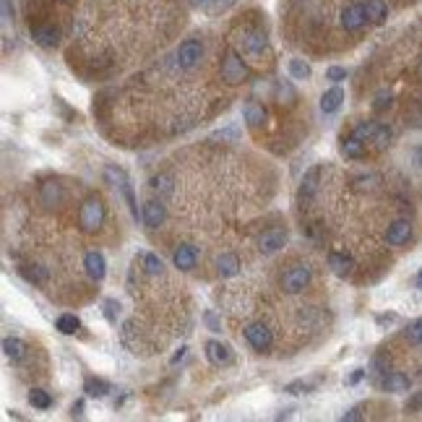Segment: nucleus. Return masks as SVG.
Masks as SVG:
<instances>
[{"label":"nucleus","instance_id":"obj_1","mask_svg":"<svg viewBox=\"0 0 422 422\" xmlns=\"http://www.w3.org/2000/svg\"><path fill=\"white\" fill-rule=\"evenodd\" d=\"M105 180L113 185L118 193L123 196V201L128 204L130 214H133V219H138V204H136V193H133V185H130V177L125 175V170L123 167H115V165H107L105 167Z\"/></svg>","mask_w":422,"mask_h":422},{"label":"nucleus","instance_id":"obj_2","mask_svg":"<svg viewBox=\"0 0 422 422\" xmlns=\"http://www.w3.org/2000/svg\"><path fill=\"white\" fill-rule=\"evenodd\" d=\"M232 45L237 53L250 55V58H261L269 50V39L261 29H240L235 34Z\"/></svg>","mask_w":422,"mask_h":422},{"label":"nucleus","instance_id":"obj_3","mask_svg":"<svg viewBox=\"0 0 422 422\" xmlns=\"http://www.w3.org/2000/svg\"><path fill=\"white\" fill-rule=\"evenodd\" d=\"M219 73H222V81L235 86V83H242L250 78V68L245 66V61L240 58L237 50H227L222 55V63H219Z\"/></svg>","mask_w":422,"mask_h":422},{"label":"nucleus","instance_id":"obj_4","mask_svg":"<svg viewBox=\"0 0 422 422\" xmlns=\"http://www.w3.org/2000/svg\"><path fill=\"white\" fill-rule=\"evenodd\" d=\"M102 222H105V204H102L99 196H89L81 204V209H78V227H81V232L86 235L97 232L99 227H102Z\"/></svg>","mask_w":422,"mask_h":422},{"label":"nucleus","instance_id":"obj_5","mask_svg":"<svg viewBox=\"0 0 422 422\" xmlns=\"http://www.w3.org/2000/svg\"><path fill=\"white\" fill-rule=\"evenodd\" d=\"M201 58H204V42L201 39H185L175 50V66L180 71L196 68L198 63H201Z\"/></svg>","mask_w":422,"mask_h":422},{"label":"nucleus","instance_id":"obj_6","mask_svg":"<svg viewBox=\"0 0 422 422\" xmlns=\"http://www.w3.org/2000/svg\"><path fill=\"white\" fill-rule=\"evenodd\" d=\"M310 266H305V264H297V266H292V269H287L284 274H282V292H287V294H300L305 287L310 284Z\"/></svg>","mask_w":422,"mask_h":422},{"label":"nucleus","instance_id":"obj_7","mask_svg":"<svg viewBox=\"0 0 422 422\" xmlns=\"http://www.w3.org/2000/svg\"><path fill=\"white\" fill-rule=\"evenodd\" d=\"M339 24L341 29L347 31H362L368 26V14H365V3H349V6L341 8L339 14Z\"/></svg>","mask_w":422,"mask_h":422},{"label":"nucleus","instance_id":"obj_8","mask_svg":"<svg viewBox=\"0 0 422 422\" xmlns=\"http://www.w3.org/2000/svg\"><path fill=\"white\" fill-rule=\"evenodd\" d=\"M242 334H245V341H248L256 352H266V349H272L274 334L266 324H248Z\"/></svg>","mask_w":422,"mask_h":422},{"label":"nucleus","instance_id":"obj_9","mask_svg":"<svg viewBox=\"0 0 422 422\" xmlns=\"http://www.w3.org/2000/svg\"><path fill=\"white\" fill-rule=\"evenodd\" d=\"M287 240H289V235H287L284 227H272V230H266V232L258 237V250H261L264 256H272V253H279V250L284 248Z\"/></svg>","mask_w":422,"mask_h":422},{"label":"nucleus","instance_id":"obj_10","mask_svg":"<svg viewBox=\"0 0 422 422\" xmlns=\"http://www.w3.org/2000/svg\"><path fill=\"white\" fill-rule=\"evenodd\" d=\"M141 219H143V225L149 227V230H159V227L165 225V219H167V206L162 198H149L146 204H143L141 209Z\"/></svg>","mask_w":422,"mask_h":422},{"label":"nucleus","instance_id":"obj_11","mask_svg":"<svg viewBox=\"0 0 422 422\" xmlns=\"http://www.w3.org/2000/svg\"><path fill=\"white\" fill-rule=\"evenodd\" d=\"M412 240V222L409 219H393L388 230H386V242L393 245V248H401Z\"/></svg>","mask_w":422,"mask_h":422},{"label":"nucleus","instance_id":"obj_12","mask_svg":"<svg viewBox=\"0 0 422 422\" xmlns=\"http://www.w3.org/2000/svg\"><path fill=\"white\" fill-rule=\"evenodd\" d=\"M378 386L386 393H407L412 388V378L399 373V370H386L384 376H381V381H378Z\"/></svg>","mask_w":422,"mask_h":422},{"label":"nucleus","instance_id":"obj_13","mask_svg":"<svg viewBox=\"0 0 422 422\" xmlns=\"http://www.w3.org/2000/svg\"><path fill=\"white\" fill-rule=\"evenodd\" d=\"M31 37H34V42L39 47H45V50H53V47L61 45V29L55 24H37V26H31Z\"/></svg>","mask_w":422,"mask_h":422},{"label":"nucleus","instance_id":"obj_14","mask_svg":"<svg viewBox=\"0 0 422 422\" xmlns=\"http://www.w3.org/2000/svg\"><path fill=\"white\" fill-rule=\"evenodd\" d=\"M198 264V248L196 245H177L173 250V266L175 269H180V272H193Z\"/></svg>","mask_w":422,"mask_h":422},{"label":"nucleus","instance_id":"obj_15","mask_svg":"<svg viewBox=\"0 0 422 422\" xmlns=\"http://www.w3.org/2000/svg\"><path fill=\"white\" fill-rule=\"evenodd\" d=\"M83 272L86 277L94 282H102L107 277V261L105 256L99 253V250H89L86 256H83Z\"/></svg>","mask_w":422,"mask_h":422},{"label":"nucleus","instance_id":"obj_16","mask_svg":"<svg viewBox=\"0 0 422 422\" xmlns=\"http://www.w3.org/2000/svg\"><path fill=\"white\" fill-rule=\"evenodd\" d=\"M362 3H365V14H368V21L373 24V26L386 24V19L391 16L388 0H362Z\"/></svg>","mask_w":422,"mask_h":422},{"label":"nucleus","instance_id":"obj_17","mask_svg":"<svg viewBox=\"0 0 422 422\" xmlns=\"http://www.w3.org/2000/svg\"><path fill=\"white\" fill-rule=\"evenodd\" d=\"M206 360L211 362V365H217V368H222V365H230L232 362V349L227 347V344H222V341H206Z\"/></svg>","mask_w":422,"mask_h":422},{"label":"nucleus","instance_id":"obj_18","mask_svg":"<svg viewBox=\"0 0 422 422\" xmlns=\"http://www.w3.org/2000/svg\"><path fill=\"white\" fill-rule=\"evenodd\" d=\"M266 118H269V113H266V107L261 105V102H256V99L245 102V107H242V120L248 123L250 128H261V125H266Z\"/></svg>","mask_w":422,"mask_h":422},{"label":"nucleus","instance_id":"obj_19","mask_svg":"<svg viewBox=\"0 0 422 422\" xmlns=\"http://www.w3.org/2000/svg\"><path fill=\"white\" fill-rule=\"evenodd\" d=\"M321 175H324V167L316 165V167H310L308 173H305V177H302L300 182V198H313L318 193V188H321Z\"/></svg>","mask_w":422,"mask_h":422},{"label":"nucleus","instance_id":"obj_20","mask_svg":"<svg viewBox=\"0 0 422 422\" xmlns=\"http://www.w3.org/2000/svg\"><path fill=\"white\" fill-rule=\"evenodd\" d=\"M329 269H331L339 279H347L349 274L354 272V258L352 256H347V253H329Z\"/></svg>","mask_w":422,"mask_h":422},{"label":"nucleus","instance_id":"obj_21","mask_svg":"<svg viewBox=\"0 0 422 422\" xmlns=\"http://www.w3.org/2000/svg\"><path fill=\"white\" fill-rule=\"evenodd\" d=\"M274 99L279 102L282 107H294L297 105V89L292 86L289 78H279L274 83Z\"/></svg>","mask_w":422,"mask_h":422},{"label":"nucleus","instance_id":"obj_22","mask_svg":"<svg viewBox=\"0 0 422 422\" xmlns=\"http://www.w3.org/2000/svg\"><path fill=\"white\" fill-rule=\"evenodd\" d=\"M217 274L222 277V279H232V277H237L240 274V258L235 256V253H222V256H217Z\"/></svg>","mask_w":422,"mask_h":422},{"label":"nucleus","instance_id":"obj_23","mask_svg":"<svg viewBox=\"0 0 422 422\" xmlns=\"http://www.w3.org/2000/svg\"><path fill=\"white\" fill-rule=\"evenodd\" d=\"M339 149L347 159H365L368 157V143L362 141V138H357L354 133H349L347 138H341Z\"/></svg>","mask_w":422,"mask_h":422},{"label":"nucleus","instance_id":"obj_24","mask_svg":"<svg viewBox=\"0 0 422 422\" xmlns=\"http://www.w3.org/2000/svg\"><path fill=\"white\" fill-rule=\"evenodd\" d=\"M39 198H42V204H45L47 209H53V206H58V204L63 201L61 182H55V180L42 182V188H39Z\"/></svg>","mask_w":422,"mask_h":422},{"label":"nucleus","instance_id":"obj_25","mask_svg":"<svg viewBox=\"0 0 422 422\" xmlns=\"http://www.w3.org/2000/svg\"><path fill=\"white\" fill-rule=\"evenodd\" d=\"M341 102H344V91H341V86H334V89L324 91V97H321V113L331 115L336 113L341 107Z\"/></svg>","mask_w":422,"mask_h":422},{"label":"nucleus","instance_id":"obj_26","mask_svg":"<svg viewBox=\"0 0 422 422\" xmlns=\"http://www.w3.org/2000/svg\"><path fill=\"white\" fill-rule=\"evenodd\" d=\"M151 190L157 193L162 201H167V198H173V193H175V182H173V175H154L151 177Z\"/></svg>","mask_w":422,"mask_h":422},{"label":"nucleus","instance_id":"obj_27","mask_svg":"<svg viewBox=\"0 0 422 422\" xmlns=\"http://www.w3.org/2000/svg\"><path fill=\"white\" fill-rule=\"evenodd\" d=\"M21 277L29 282V284H37V287H42V284H47V282H50V272H47L45 266H39V264L21 266Z\"/></svg>","mask_w":422,"mask_h":422},{"label":"nucleus","instance_id":"obj_28","mask_svg":"<svg viewBox=\"0 0 422 422\" xmlns=\"http://www.w3.org/2000/svg\"><path fill=\"white\" fill-rule=\"evenodd\" d=\"M193 6L201 8V11L209 16H217V14L230 11L232 6H237V0H193Z\"/></svg>","mask_w":422,"mask_h":422},{"label":"nucleus","instance_id":"obj_29","mask_svg":"<svg viewBox=\"0 0 422 422\" xmlns=\"http://www.w3.org/2000/svg\"><path fill=\"white\" fill-rule=\"evenodd\" d=\"M83 391H86V396H91V399H102V396H107V391H110V384H107L105 378H86L83 381Z\"/></svg>","mask_w":422,"mask_h":422},{"label":"nucleus","instance_id":"obj_30","mask_svg":"<svg viewBox=\"0 0 422 422\" xmlns=\"http://www.w3.org/2000/svg\"><path fill=\"white\" fill-rule=\"evenodd\" d=\"M391 138H393V130L388 128V125H384V123H378L376 133H373V141H370V146L376 151H384L391 146Z\"/></svg>","mask_w":422,"mask_h":422},{"label":"nucleus","instance_id":"obj_31","mask_svg":"<svg viewBox=\"0 0 422 422\" xmlns=\"http://www.w3.org/2000/svg\"><path fill=\"white\" fill-rule=\"evenodd\" d=\"M3 352H6V357L19 362L24 354H26V344H24L19 336H6V339H3Z\"/></svg>","mask_w":422,"mask_h":422},{"label":"nucleus","instance_id":"obj_32","mask_svg":"<svg viewBox=\"0 0 422 422\" xmlns=\"http://www.w3.org/2000/svg\"><path fill=\"white\" fill-rule=\"evenodd\" d=\"M138 261L143 264V272L149 274V277H159V274L165 272V264H162V258L157 253H141Z\"/></svg>","mask_w":422,"mask_h":422},{"label":"nucleus","instance_id":"obj_33","mask_svg":"<svg viewBox=\"0 0 422 422\" xmlns=\"http://www.w3.org/2000/svg\"><path fill=\"white\" fill-rule=\"evenodd\" d=\"M287 68H289V78H294V81H308L310 73H313V71H310V66L302 61V58H292Z\"/></svg>","mask_w":422,"mask_h":422},{"label":"nucleus","instance_id":"obj_34","mask_svg":"<svg viewBox=\"0 0 422 422\" xmlns=\"http://www.w3.org/2000/svg\"><path fill=\"white\" fill-rule=\"evenodd\" d=\"M55 329L61 334H76L81 329V321H78V316H73V313H63V316H58V321H55Z\"/></svg>","mask_w":422,"mask_h":422},{"label":"nucleus","instance_id":"obj_35","mask_svg":"<svg viewBox=\"0 0 422 422\" xmlns=\"http://www.w3.org/2000/svg\"><path fill=\"white\" fill-rule=\"evenodd\" d=\"M29 404L34 409H42V412H45V409L53 407V396L47 391H42V388H34V391H29Z\"/></svg>","mask_w":422,"mask_h":422},{"label":"nucleus","instance_id":"obj_36","mask_svg":"<svg viewBox=\"0 0 422 422\" xmlns=\"http://www.w3.org/2000/svg\"><path fill=\"white\" fill-rule=\"evenodd\" d=\"M404 336H407L409 344H415V347H422V318L412 321V324L404 329Z\"/></svg>","mask_w":422,"mask_h":422},{"label":"nucleus","instance_id":"obj_37","mask_svg":"<svg viewBox=\"0 0 422 422\" xmlns=\"http://www.w3.org/2000/svg\"><path fill=\"white\" fill-rule=\"evenodd\" d=\"M376 128H378L376 120H365V123H360V125H354L352 133L357 138H362L365 143H370V141H373V133H376Z\"/></svg>","mask_w":422,"mask_h":422},{"label":"nucleus","instance_id":"obj_38","mask_svg":"<svg viewBox=\"0 0 422 422\" xmlns=\"http://www.w3.org/2000/svg\"><path fill=\"white\" fill-rule=\"evenodd\" d=\"M316 384H318V378L316 381H292V384L284 386V391L287 393H310L313 388H316Z\"/></svg>","mask_w":422,"mask_h":422},{"label":"nucleus","instance_id":"obj_39","mask_svg":"<svg viewBox=\"0 0 422 422\" xmlns=\"http://www.w3.org/2000/svg\"><path fill=\"white\" fill-rule=\"evenodd\" d=\"M391 105H393V94H391V91H378L376 99H373V110H376V113H386V110H388Z\"/></svg>","mask_w":422,"mask_h":422},{"label":"nucleus","instance_id":"obj_40","mask_svg":"<svg viewBox=\"0 0 422 422\" xmlns=\"http://www.w3.org/2000/svg\"><path fill=\"white\" fill-rule=\"evenodd\" d=\"M105 318L110 324H118V316H120V302L118 300H105V308H102Z\"/></svg>","mask_w":422,"mask_h":422},{"label":"nucleus","instance_id":"obj_41","mask_svg":"<svg viewBox=\"0 0 422 422\" xmlns=\"http://www.w3.org/2000/svg\"><path fill=\"white\" fill-rule=\"evenodd\" d=\"M378 177L376 175H360V177H354V188L357 190H373L376 188Z\"/></svg>","mask_w":422,"mask_h":422},{"label":"nucleus","instance_id":"obj_42","mask_svg":"<svg viewBox=\"0 0 422 422\" xmlns=\"http://www.w3.org/2000/svg\"><path fill=\"white\" fill-rule=\"evenodd\" d=\"M204 324H206V329H209V331H222V321H219L217 318V313H214V310H206L204 313Z\"/></svg>","mask_w":422,"mask_h":422},{"label":"nucleus","instance_id":"obj_43","mask_svg":"<svg viewBox=\"0 0 422 422\" xmlns=\"http://www.w3.org/2000/svg\"><path fill=\"white\" fill-rule=\"evenodd\" d=\"M326 78L334 81V83L344 81V78H347V68H341V66H331V68L326 71Z\"/></svg>","mask_w":422,"mask_h":422},{"label":"nucleus","instance_id":"obj_44","mask_svg":"<svg viewBox=\"0 0 422 422\" xmlns=\"http://www.w3.org/2000/svg\"><path fill=\"white\" fill-rule=\"evenodd\" d=\"M0 6H3V24H11L14 21V3L11 0H0Z\"/></svg>","mask_w":422,"mask_h":422},{"label":"nucleus","instance_id":"obj_45","mask_svg":"<svg viewBox=\"0 0 422 422\" xmlns=\"http://www.w3.org/2000/svg\"><path fill=\"white\" fill-rule=\"evenodd\" d=\"M396 321H399V316H396V313H381V316L376 318L378 326H388V324H396Z\"/></svg>","mask_w":422,"mask_h":422},{"label":"nucleus","instance_id":"obj_46","mask_svg":"<svg viewBox=\"0 0 422 422\" xmlns=\"http://www.w3.org/2000/svg\"><path fill=\"white\" fill-rule=\"evenodd\" d=\"M341 420H344V422H357V420H362V409H360V407H352L349 412H344V415H341Z\"/></svg>","mask_w":422,"mask_h":422},{"label":"nucleus","instance_id":"obj_47","mask_svg":"<svg viewBox=\"0 0 422 422\" xmlns=\"http://www.w3.org/2000/svg\"><path fill=\"white\" fill-rule=\"evenodd\" d=\"M362 378H365V370L357 368V370H354V373H352V376L344 378V386H354V384H360Z\"/></svg>","mask_w":422,"mask_h":422},{"label":"nucleus","instance_id":"obj_48","mask_svg":"<svg viewBox=\"0 0 422 422\" xmlns=\"http://www.w3.org/2000/svg\"><path fill=\"white\" fill-rule=\"evenodd\" d=\"M407 412H417V409H422V391L420 393H415V396H412V399L407 401Z\"/></svg>","mask_w":422,"mask_h":422},{"label":"nucleus","instance_id":"obj_49","mask_svg":"<svg viewBox=\"0 0 422 422\" xmlns=\"http://www.w3.org/2000/svg\"><path fill=\"white\" fill-rule=\"evenodd\" d=\"M217 136H219V138H232V141H235V138H237V128H225V130H219Z\"/></svg>","mask_w":422,"mask_h":422},{"label":"nucleus","instance_id":"obj_50","mask_svg":"<svg viewBox=\"0 0 422 422\" xmlns=\"http://www.w3.org/2000/svg\"><path fill=\"white\" fill-rule=\"evenodd\" d=\"M71 415H83V401L78 399V401H73V407H71Z\"/></svg>","mask_w":422,"mask_h":422},{"label":"nucleus","instance_id":"obj_51","mask_svg":"<svg viewBox=\"0 0 422 422\" xmlns=\"http://www.w3.org/2000/svg\"><path fill=\"white\" fill-rule=\"evenodd\" d=\"M182 357H185V347H180V352H175V354H173V360H170V362H173V365H177V362H180Z\"/></svg>","mask_w":422,"mask_h":422},{"label":"nucleus","instance_id":"obj_52","mask_svg":"<svg viewBox=\"0 0 422 422\" xmlns=\"http://www.w3.org/2000/svg\"><path fill=\"white\" fill-rule=\"evenodd\" d=\"M415 287H417V289H422V269L417 272V277H415Z\"/></svg>","mask_w":422,"mask_h":422},{"label":"nucleus","instance_id":"obj_53","mask_svg":"<svg viewBox=\"0 0 422 422\" xmlns=\"http://www.w3.org/2000/svg\"><path fill=\"white\" fill-rule=\"evenodd\" d=\"M417 76H420V78H422V63H420V66H417Z\"/></svg>","mask_w":422,"mask_h":422},{"label":"nucleus","instance_id":"obj_54","mask_svg":"<svg viewBox=\"0 0 422 422\" xmlns=\"http://www.w3.org/2000/svg\"><path fill=\"white\" fill-rule=\"evenodd\" d=\"M61 3H66V0H61Z\"/></svg>","mask_w":422,"mask_h":422}]
</instances>
